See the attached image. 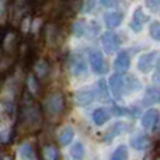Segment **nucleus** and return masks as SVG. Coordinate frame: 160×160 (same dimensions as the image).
Here are the masks:
<instances>
[{"mask_svg": "<svg viewBox=\"0 0 160 160\" xmlns=\"http://www.w3.org/2000/svg\"><path fill=\"white\" fill-rule=\"evenodd\" d=\"M141 82H139L138 79L135 78V76L129 75L125 78V94L128 93H135V91H138L139 88H141Z\"/></svg>", "mask_w": 160, "mask_h": 160, "instance_id": "aec40b11", "label": "nucleus"}, {"mask_svg": "<svg viewBox=\"0 0 160 160\" xmlns=\"http://www.w3.org/2000/svg\"><path fill=\"white\" fill-rule=\"evenodd\" d=\"M108 86H110V90L115 98H122L125 94V76L121 73L111 76Z\"/></svg>", "mask_w": 160, "mask_h": 160, "instance_id": "6e6552de", "label": "nucleus"}, {"mask_svg": "<svg viewBox=\"0 0 160 160\" xmlns=\"http://www.w3.org/2000/svg\"><path fill=\"white\" fill-rule=\"evenodd\" d=\"M149 35L155 41H160V21H153L149 27Z\"/></svg>", "mask_w": 160, "mask_h": 160, "instance_id": "bb28decb", "label": "nucleus"}, {"mask_svg": "<svg viewBox=\"0 0 160 160\" xmlns=\"http://www.w3.org/2000/svg\"><path fill=\"white\" fill-rule=\"evenodd\" d=\"M131 145L136 150H143L149 146V138L145 133H136L135 136L131 138Z\"/></svg>", "mask_w": 160, "mask_h": 160, "instance_id": "2eb2a0df", "label": "nucleus"}, {"mask_svg": "<svg viewBox=\"0 0 160 160\" xmlns=\"http://www.w3.org/2000/svg\"><path fill=\"white\" fill-rule=\"evenodd\" d=\"M2 84H3V78H2V75H0V90H2Z\"/></svg>", "mask_w": 160, "mask_h": 160, "instance_id": "72a5a7b5", "label": "nucleus"}, {"mask_svg": "<svg viewBox=\"0 0 160 160\" xmlns=\"http://www.w3.org/2000/svg\"><path fill=\"white\" fill-rule=\"evenodd\" d=\"M34 72H35L37 78H39V79L45 78L49 73V63L45 59H37L34 62Z\"/></svg>", "mask_w": 160, "mask_h": 160, "instance_id": "dca6fc26", "label": "nucleus"}, {"mask_svg": "<svg viewBox=\"0 0 160 160\" xmlns=\"http://www.w3.org/2000/svg\"><path fill=\"white\" fill-rule=\"evenodd\" d=\"M91 118H93L94 125H97V127H101V125H104L105 122L110 119V114H108L107 110H104V108H97V110L93 111V115H91Z\"/></svg>", "mask_w": 160, "mask_h": 160, "instance_id": "6ab92c4d", "label": "nucleus"}, {"mask_svg": "<svg viewBox=\"0 0 160 160\" xmlns=\"http://www.w3.org/2000/svg\"><path fill=\"white\" fill-rule=\"evenodd\" d=\"M100 3H101V6H104V7L111 8V7H115L118 0H100Z\"/></svg>", "mask_w": 160, "mask_h": 160, "instance_id": "c756f323", "label": "nucleus"}, {"mask_svg": "<svg viewBox=\"0 0 160 160\" xmlns=\"http://www.w3.org/2000/svg\"><path fill=\"white\" fill-rule=\"evenodd\" d=\"M4 13V0H0V16Z\"/></svg>", "mask_w": 160, "mask_h": 160, "instance_id": "2f4dec72", "label": "nucleus"}, {"mask_svg": "<svg viewBox=\"0 0 160 160\" xmlns=\"http://www.w3.org/2000/svg\"><path fill=\"white\" fill-rule=\"evenodd\" d=\"M42 125V111L41 107L35 102L34 96L25 91L22 96L21 105L18 108L17 117V128L20 132L32 133L39 131Z\"/></svg>", "mask_w": 160, "mask_h": 160, "instance_id": "f257e3e1", "label": "nucleus"}, {"mask_svg": "<svg viewBox=\"0 0 160 160\" xmlns=\"http://www.w3.org/2000/svg\"><path fill=\"white\" fill-rule=\"evenodd\" d=\"M87 30H88V27L86 25L84 21H76L75 24L72 25V32H73V35H76V37H83L87 32Z\"/></svg>", "mask_w": 160, "mask_h": 160, "instance_id": "393cba45", "label": "nucleus"}, {"mask_svg": "<svg viewBox=\"0 0 160 160\" xmlns=\"http://www.w3.org/2000/svg\"><path fill=\"white\" fill-rule=\"evenodd\" d=\"M110 160H128V148L121 145L115 149V152L112 153Z\"/></svg>", "mask_w": 160, "mask_h": 160, "instance_id": "a878e982", "label": "nucleus"}, {"mask_svg": "<svg viewBox=\"0 0 160 160\" xmlns=\"http://www.w3.org/2000/svg\"><path fill=\"white\" fill-rule=\"evenodd\" d=\"M41 156H42V160H58L59 150H58V148L52 143L45 145L41 150Z\"/></svg>", "mask_w": 160, "mask_h": 160, "instance_id": "a211bd4d", "label": "nucleus"}, {"mask_svg": "<svg viewBox=\"0 0 160 160\" xmlns=\"http://www.w3.org/2000/svg\"><path fill=\"white\" fill-rule=\"evenodd\" d=\"M131 66V56L128 51H119L114 59V69L117 72H127Z\"/></svg>", "mask_w": 160, "mask_h": 160, "instance_id": "9b49d317", "label": "nucleus"}, {"mask_svg": "<svg viewBox=\"0 0 160 160\" xmlns=\"http://www.w3.org/2000/svg\"><path fill=\"white\" fill-rule=\"evenodd\" d=\"M44 108L49 115H59L65 110V96L62 91H52L44 101Z\"/></svg>", "mask_w": 160, "mask_h": 160, "instance_id": "7ed1b4c3", "label": "nucleus"}, {"mask_svg": "<svg viewBox=\"0 0 160 160\" xmlns=\"http://www.w3.org/2000/svg\"><path fill=\"white\" fill-rule=\"evenodd\" d=\"M20 156H21L22 160H34L35 159V155H34V149L30 143H22L20 146Z\"/></svg>", "mask_w": 160, "mask_h": 160, "instance_id": "5701e85b", "label": "nucleus"}, {"mask_svg": "<svg viewBox=\"0 0 160 160\" xmlns=\"http://www.w3.org/2000/svg\"><path fill=\"white\" fill-rule=\"evenodd\" d=\"M146 21H148V16L145 14L143 8L136 7L135 11H133V16H132V20H131L129 27H131V30H132L133 32H141Z\"/></svg>", "mask_w": 160, "mask_h": 160, "instance_id": "9d476101", "label": "nucleus"}, {"mask_svg": "<svg viewBox=\"0 0 160 160\" xmlns=\"http://www.w3.org/2000/svg\"><path fill=\"white\" fill-rule=\"evenodd\" d=\"M160 101V88L158 87H149L145 93V97H143V105L146 107H152V105L158 104Z\"/></svg>", "mask_w": 160, "mask_h": 160, "instance_id": "ddd939ff", "label": "nucleus"}, {"mask_svg": "<svg viewBox=\"0 0 160 160\" xmlns=\"http://www.w3.org/2000/svg\"><path fill=\"white\" fill-rule=\"evenodd\" d=\"M70 156L75 160H82L84 158V146H83L80 142L75 143L72 146V149H70Z\"/></svg>", "mask_w": 160, "mask_h": 160, "instance_id": "b1692460", "label": "nucleus"}, {"mask_svg": "<svg viewBox=\"0 0 160 160\" xmlns=\"http://www.w3.org/2000/svg\"><path fill=\"white\" fill-rule=\"evenodd\" d=\"M159 121V111L156 108H149L146 112L142 115L141 124L145 129H153Z\"/></svg>", "mask_w": 160, "mask_h": 160, "instance_id": "f8f14e48", "label": "nucleus"}, {"mask_svg": "<svg viewBox=\"0 0 160 160\" xmlns=\"http://www.w3.org/2000/svg\"><path fill=\"white\" fill-rule=\"evenodd\" d=\"M69 69L73 76H84L87 73V62L82 53H73L69 59Z\"/></svg>", "mask_w": 160, "mask_h": 160, "instance_id": "39448f33", "label": "nucleus"}, {"mask_svg": "<svg viewBox=\"0 0 160 160\" xmlns=\"http://www.w3.org/2000/svg\"><path fill=\"white\" fill-rule=\"evenodd\" d=\"M155 66H156V72H155V76H153V80H155L156 83H160V58L158 59Z\"/></svg>", "mask_w": 160, "mask_h": 160, "instance_id": "7c9ffc66", "label": "nucleus"}, {"mask_svg": "<svg viewBox=\"0 0 160 160\" xmlns=\"http://www.w3.org/2000/svg\"><path fill=\"white\" fill-rule=\"evenodd\" d=\"M88 63L96 75H102L107 72V65H105L104 56L100 51H91L88 53Z\"/></svg>", "mask_w": 160, "mask_h": 160, "instance_id": "423d86ee", "label": "nucleus"}, {"mask_svg": "<svg viewBox=\"0 0 160 160\" xmlns=\"http://www.w3.org/2000/svg\"><path fill=\"white\" fill-rule=\"evenodd\" d=\"M20 37L14 28L8 25L0 27V49L4 52L6 56H13L18 52Z\"/></svg>", "mask_w": 160, "mask_h": 160, "instance_id": "f03ea898", "label": "nucleus"}, {"mask_svg": "<svg viewBox=\"0 0 160 160\" xmlns=\"http://www.w3.org/2000/svg\"><path fill=\"white\" fill-rule=\"evenodd\" d=\"M145 4H146V7L149 10L156 11L160 7V0H145Z\"/></svg>", "mask_w": 160, "mask_h": 160, "instance_id": "c85d7f7f", "label": "nucleus"}, {"mask_svg": "<svg viewBox=\"0 0 160 160\" xmlns=\"http://www.w3.org/2000/svg\"><path fill=\"white\" fill-rule=\"evenodd\" d=\"M73 98H75L76 105H79V107H84V105H88L90 102L94 101V98H96V93H94L93 88L84 87V88H80V90L75 91Z\"/></svg>", "mask_w": 160, "mask_h": 160, "instance_id": "1a4fd4ad", "label": "nucleus"}, {"mask_svg": "<svg viewBox=\"0 0 160 160\" xmlns=\"http://www.w3.org/2000/svg\"><path fill=\"white\" fill-rule=\"evenodd\" d=\"M125 129H127V124H125V122H117V124L107 132V135H105V142H108V143H110V142L112 141L117 135L122 133Z\"/></svg>", "mask_w": 160, "mask_h": 160, "instance_id": "412c9836", "label": "nucleus"}, {"mask_svg": "<svg viewBox=\"0 0 160 160\" xmlns=\"http://www.w3.org/2000/svg\"><path fill=\"white\" fill-rule=\"evenodd\" d=\"M96 6H97V0H84L83 7H82V11L84 14H88V13H91V11L96 8Z\"/></svg>", "mask_w": 160, "mask_h": 160, "instance_id": "cd10ccee", "label": "nucleus"}, {"mask_svg": "<svg viewBox=\"0 0 160 160\" xmlns=\"http://www.w3.org/2000/svg\"><path fill=\"white\" fill-rule=\"evenodd\" d=\"M124 20V14L121 11H110V13L104 14V22L108 28H115Z\"/></svg>", "mask_w": 160, "mask_h": 160, "instance_id": "4468645a", "label": "nucleus"}, {"mask_svg": "<svg viewBox=\"0 0 160 160\" xmlns=\"http://www.w3.org/2000/svg\"><path fill=\"white\" fill-rule=\"evenodd\" d=\"M100 42H101V47H102V49H104L105 53L117 52L119 45H121L119 37L117 35L115 32H112V31H107V32L102 34L101 38H100Z\"/></svg>", "mask_w": 160, "mask_h": 160, "instance_id": "20e7f679", "label": "nucleus"}, {"mask_svg": "<svg viewBox=\"0 0 160 160\" xmlns=\"http://www.w3.org/2000/svg\"><path fill=\"white\" fill-rule=\"evenodd\" d=\"M73 138H75V131H73V128L72 127H65L61 131L59 136H58L59 145H61V146H68V145L73 141Z\"/></svg>", "mask_w": 160, "mask_h": 160, "instance_id": "f3484780", "label": "nucleus"}, {"mask_svg": "<svg viewBox=\"0 0 160 160\" xmlns=\"http://www.w3.org/2000/svg\"><path fill=\"white\" fill-rule=\"evenodd\" d=\"M159 59V52L158 51H152V52H148L141 55V58L138 59V69L142 73H149L152 70V68L156 65Z\"/></svg>", "mask_w": 160, "mask_h": 160, "instance_id": "0eeeda50", "label": "nucleus"}, {"mask_svg": "<svg viewBox=\"0 0 160 160\" xmlns=\"http://www.w3.org/2000/svg\"><path fill=\"white\" fill-rule=\"evenodd\" d=\"M2 160H14V158H13L11 155H4V156H3V159H2Z\"/></svg>", "mask_w": 160, "mask_h": 160, "instance_id": "473e14b6", "label": "nucleus"}, {"mask_svg": "<svg viewBox=\"0 0 160 160\" xmlns=\"http://www.w3.org/2000/svg\"><path fill=\"white\" fill-rule=\"evenodd\" d=\"M27 91L30 94H32L34 97L38 94L39 91V80L35 75L32 73H28V78H27Z\"/></svg>", "mask_w": 160, "mask_h": 160, "instance_id": "4be33fe9", "label": "nucleus"}]
</instances>
